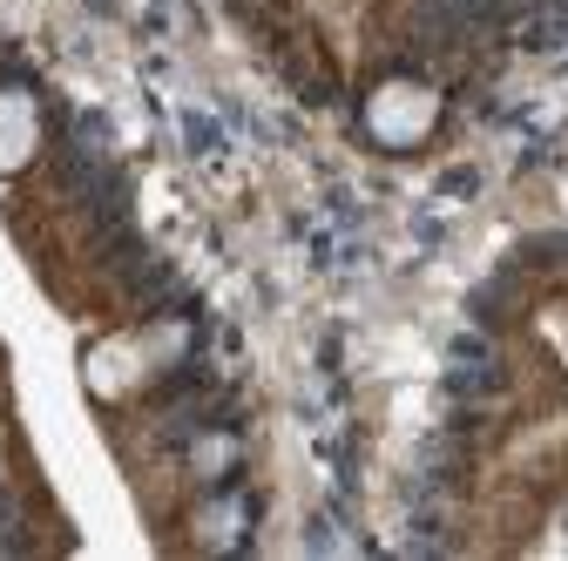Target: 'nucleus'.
<instances>
[{
  "instance_id": "nucleus-1",
  "label": "nucleus",
  "mask_w": 568,
  "mask_h": 561,
  "mask_svg": "<svg viewBox=\"0 0 568 561\" xmlns=\"http://www.w3.org/2000/svg\"><path fill=\"white\" fill-rule=\"evenodd\" d=\"M366 122L386 135V143H413V135H426V122H434V95L413 89V82H386L366 109Z\"/></svg>"
},
{
  "instance_id": "nucleus-2",
  "label": "nucleus",
  "mask_w": 568,
  "mask_h": 561,
  "mask_svg": "<svg viewBox=\"0 0 568 561\" xmlns=\"http://www.w3.org/2000/svg\"><path fill=\"white\" fill-rule=\"evenodd\" d=\"M34 150V109L21 95H0V170H14Z\"/></svg>"
}]
</instances>
